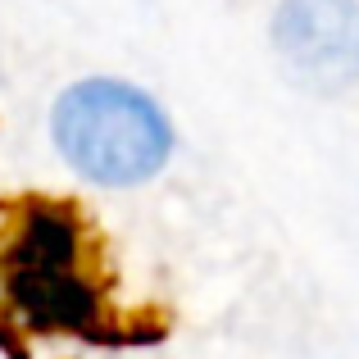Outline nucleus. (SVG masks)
<instances>
[{"mask_svg":"<svg viewBox=\"0 0 359 359\" xmlns=\"http://www.w3.org/2000/svg\"><path fill=\"white\" fill-rule=\"evenodd\" d=\"M60 159L96 187H141L173 155V123L150 91L123 78H82L55 100Z\"/></svg>","mask_w":359,"mask_h":359,"instance_id":"1","label":"nucleus"},{"mask_svg":"<svg viewBox=\"0 0 359 359\" xmlns=\"http://www.w3.org/2000/svg\"><path fill=\"white\" fill-rule=\"evenodd\" d=\"M273 50L291 82L314 96H341L359 82V0H282Z\"/></svg>","mask_w":359,"mask_h":359,"instance_id":"2","label":"nucleus"}]
</instances>
